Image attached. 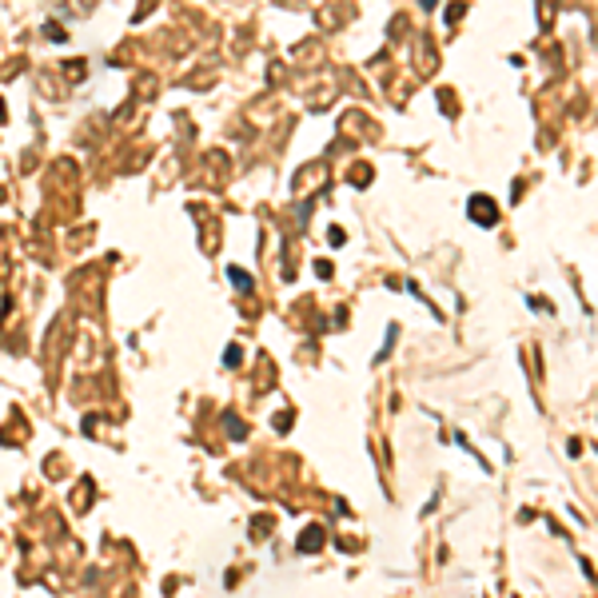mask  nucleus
I'll return each instance as SVG.
<instances>
[{
  "label": "nucleus",
  "instance_id": "f257e3e1",
  "mask_svg": "<svg viewBox=\"0 0 598 598\" xmlns=\"http://www.w3.org/2000/svg\"><path fill=\"white\" fill-rule=\"evenodd\" d=\"M471 220H474V224H487V227H491V224L498 220V207H495V199H483V196H474V199H471Z\"/></svg>",
  "mask_w": 598,
  "mask_h": 598
},
{
  "label": "nucleus",
  "instance_id": "f03ea898",
  "mask_svg": "<svg viewBox=\"0 0 598 598\" xmlns=\"http://www.w3.org/2000/svg\"><path fill=\"white\" fill-rule=\"evenodd\" d=\"M227 275H231V279H235V287H239V291H248V287H251V283H248V275H244V272H239V267H235V272H227Z\"/></svg>",
  "mask_w": 598,
  "mask_h": 598
}]
</instances>
